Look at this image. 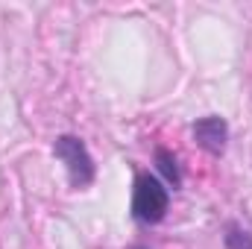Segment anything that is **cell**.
I'll use <instances>...</instances> for the list:
<instances>
[{
	"label": "cell",
	"instance_id": "1",
	"mask_svg": "<svg viewBox=\"0 0 252 249\" xmlns=\"http://www.w3.org/2000/svg\"><path fill=\"white\" fill-rule=\"evenodd\" d=\"M167 205H170L167 185H161L150 173H138L135 176V185H132V217L138 223H147V226L161 223L164 214H167Z\"/></svg>",
	"mask_w": 252,
	"mask_h": 249
},
{
	"label": "cell",
	"instance_id": "2",
	"mask_svg": "<svg viewBox=\"0 0 252 249\" xmlns=\"http://www.w3.org/2000/svg\"><path fill=\"white\" fill-rule=\"evenodd\" d=\"M53 156L64 164L73 187H85L94 182V158L76 135H59L53 144Z\"/></svg>",
	"mask_w": 252,
	"mask_h": 249
},
{
	"label": "cell",
	"instance_id": "3",
	"mask_svg": "<svg viewBox=\"0 0 252 249\" xmlns=\"http://www.w3.org/2000/svg\"><path fill=\"white\" fill-rule=\"evenodd\" d=\"M193 141L196 147H202L208 156H223L226 150V141H229V124L217 115H208V118H199L193 124Z\"/></svg>",
	"mask_w": 252,
	"mask_h": 249
},
{
	"label": "cell",
	"instance_id": "4",
	"mask_svg": "<svg viewBox=\"0 0 252 249\" xmlns=\"http://www.w3.org/2000/svg\"><path fill=\"white\" fill-rule=\"evenodd\" d=\"M156 167H158V173L164 176V182L173 187V190L182 187V170H179V161H176V156L170 150L156 147Z\"/></svg>",
	"mask_w": 252,
	"mask_h": 249
},
{
	"label": "cell",
	"instance_id": "5",
	"mask_svg": "<svg viewBox=\"0 0 252 249\" xmlns=\"http://www.w3.org/2000/svg\"><path fill=\"white\" fill-rule=\"evenodd\" d=\"M223 244H226V249H252V235L247 229H241L238 223H229L226 235H223Z\"/></svg>",
	"mask_w": 252,
	"mask_h": 249
},
{
	"label": "cell",
	"instance_id": "6",
	"mask_svg": "<svg viewBox=\"0 0 252 249\" xmlns=\"http://www.w3.org/2000/svg\"><path fill=\"white\" fill-rule=\"evenodd\" d=\"M132 249H147V247H132Z\"/></svg>",
	"mask_w": 252,
	"mask_h": 249
}]
</instances>
